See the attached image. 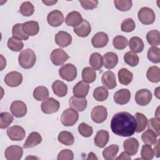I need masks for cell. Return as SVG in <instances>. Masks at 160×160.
Returning <instances> with one entry per match:
<instances>
[{
  "instance_id": "13",
  "label": "cell",
  "mask_w": 160,
  "mask_h": 160,
  "mask_svg": "<svg viewBox=\"0 0 160 160\" xmlns=\"http://www.w3.org/2000/svg\"><path fill=\"white\" fill-rule=\"evenodd\" d=\"M47 21L50 26L52 27H58L63 23L64 18L61 11L59 10H54L48 14Z\"/></svg>"
},
{
  "instance_id": "32",
  "label": "cell",
  "mask_w": 160,
  "mask_h": 160,
  "mask_svg": "<svg viewBox=\"0 0 160 160\" xmlns=\"http://www.w3.org/2000/svg\"><path fill=\"white\" fill-rule=\"evenodd\" d=\"M33 97L37 101H44L49 97V91L44 86H38L33 91Z\"/></svg>"
},
{
  "instance_id": "25",
  "label": "cell",
  "mask_w": 160,
  "mask_h": 160,
  "mask_svg": "<svg viewBox=\"0 0 160 160\" xmlns=\"http://www.w3.org/2000/svg\"><path fill=\"white\" fill-rule=\"evenodd\" d=\"M109 139V132L105 130H100L97 132L94 137V144L97 147L102 148L107 144Z\"/></svg>"
},
{
  "instance_id": "41",
  "label": "cell",
  "mask_w": 160,
  "mask_h": 160,
  "mask_svg": "<svg viewBox=\"0 0 160 160\" xmlns=\"http://www.w3.org/2000/svg\"><path fill=\"white\" fill-rule=\"evenodd\" d=\"M109 95L108 91L102 86L96 88L93 91V98L98 101H105Z\"/></svg>"
},
{
  "instance_id": "40",
  "label": "cell",
  "mask_w": 160,
  "mask_h": 160,
  "mask_svg": "<svg viewBox=\"0 0 160 160\" xmlns=\"http://www.w3.org/2000/svg\"><path fill=\"white\" fill-rule=\"evenodd\" d=\"M7 45L10 50L15 52L20 51L24 47L23 42L20 39H18L13 36L8 39Z\"/></svg>"
},
{
  "instance_id": "54",
  "label": "cell",
  "mask_w": 160,
  "mask_h": 160,
  "mask_svg": "<svg viewBox=\"0 0 160 160\" xmlns=\"http://www.w3.org/2000/svg\"><path fill=\"white\" fill-rule=\"evenodd\" d=\"M79 2L81 4V6L85 9H93L96 8L98 5V1L90 0V1H79Z\"/></svg>"
},
{
  "instance_id": "23",
  "label": "cell",
  "mask_w": 160,
  "mask_h": 160,
  "mask_svg": "<svg viewBox=\"0 0 160 160\" xmlns=\"http://www.w3.org/2000/svg\"><path fill=\"white\" fill-rule=\"evenodd\" d=\"M89 89V85L87 82L81 81L74 86L72 92L74 96L78 98H85L88 94Z\"/></svg>"
},
{
  "instance_id": "56",
  "label": "cell",
  "mask_w": 160,
  "mask_h": 160,
  "mask_svg": "<svg viewBox=\"0 0 160 160\" xmlns=\"http://www.w3.org/2000/svg\"><path fill=\"white\" fill-rule=\"evenodd\" d=\"M131 159V156L125 151L121 152V154L118 158H116V159H117V160H119V159L120 160L121 159H123V160L128 159V160H129V159Z\"/></svg>"
},
{
  "instance_id": "43",
  "label": "cell",
  "mask_w": 160,
  "mask_h": 160,
  "mask_svg": "<svg viewBox=\"0 0 160 160\" xmlns=\"http://www.w3.org/2000/svg\"><path fill=\"white\" fill-rule=\"evenodd\" d=\"M148 58L153 63H159L160 62V49L156 46L149 48L148 51Z\"/></svg>"
},
{
  "instance_id": "44",
  "label": "cell",
  "mask_w": 160,
  "mask_h": 160,
  "mask_svg": "<svg viewBox=\"0 0 160 160\" xmlns=\"http://www.w3.org/2000/svg\"><path fill=\"white\" fill-rule=\"evenodd\" d=\"M22 24L18 23L14 25L12 29V32L13 37L20 39V40H27L29 38V36L26 34L22 28Z\"/></svg>"
},
{
  "instance_id": "20",
  "label": "cell",
  "mask_w": 160,
  "mask_h": 160,
  "mask_svg": "<svg viewBox=\"0 0 160 160\" xmlns=\"http://www.w3.org/2000/svg\"><path fill=\"white\" fill-rule=\"evenodd\" d=\"M116 104L123 105L127 104L131 98V92L128 89H121L115 92L113 96Z\"/></svg>"
},
{
  "instance_id": "28",
  "label": "cell",
  "mask_w": 160,
  "mask_h": 160,
  "mask_svg": "<svg viewBox=\"0 0 160 160\" xmlns=\"http://www.w3.org/2000/svg\"><path fill=\"white\" fill-rule=\"evenodd\" d=\"M52 89L54 94L58 97H64L67 94L68 86L61 81H55L52 84Z\"/></svg>"
},
{
  "instance_id": "14",
  "label": "cell",
  "mask_w": 160,
  "mask_h": 160,
  "mask_svg": "<svg viewBox=\"0 0 160 160\" xmlns=\"http://www.w3.org/2000/svg\"><path fill=\"white\" fill-rule=\"evenodd\" d=\"M12 115L16 118H22L26 114L27 107L26 104L21 101H14L10 106Z\"/></svg>"
},
{
  "instance_id": "1",
  "label": "cell",
  "mask_w": 160,
  "mask_h": 160,
  "mask_svg": "<svg viewBox=\"0 0 160 160\" xmlns=\"http://www.w3.org/2000/svg\"><path fill=\"white\" fill-rule=\"evenodd\" d=\"M110 125L112 132L115 134L129 137L136 131V120L128 112H119L113 116Z\"/></svg>"
},
{
  "instance_id": "50",
  "label": "cell",
  "mask_w": 160,
  "mask_h": 160,
  "mask_svg": "<svg viewBox=\"0 0 160 160\" xmlns=\"http://www.w3.org/2000/svg\"><path fill=\"white\" fill-rule=\"evenodd\" d=\"M154 155L153 149L150 145L144 144L142 146L141 151V156L142 159L151 160L154 158Z\"/></svg>"
},
{
  "instance_id": "60",
  "label": "cell",
  "mask_w": 160,
  "mask_h": 160,
  "mask_svg": "<svg viewBox=\"0 0 160 160\" xmlns=\"http://www.w3.org/2000/svg\"><path fill=\"white\" fill-rule=\"evenodd\" d=\"M156 112H159V107L157 108V109H156ZM155 114L156 115V118H159V113H158V114Z\"/></svg>"
},
{
  "instance_id": "33",
  "label": "cell",
  "mask_w": 160,
  "mask_h": 160,
  "mask_svg": "<svg viewBox=\"0 0 160 160\" xmlns=\"http://www.w3.org/2000/svg\"><path fill=\"white\" fill-rule=\"evenodd\" d=\"M82 79L87 83L93 82L96 79L95 70L90 67L84 68L82 71Z\"/></svg>"
},
{
  "instance_id": "31",
  "label": "cell",
  "mask_w": 160,
  "mask_h": 160,
  "mask_svg": "<svg viewBox=\"0 0 160 160\" xmlns=\"http://www.w3.org/2000/svg\"><path fill=\"white\" fill-rule=\"evenodd\" d=\"M119 151V146L116 144H111L106 147L102 151V156L106 160H113L116 159Z\"/></svg>"
},
{
  "instance_id": "55",
  "label": "cell",
  "mask_w": 160,
  "mask_h": 160,
  "mask_svg": "<svg viewBox=\"0 0 160 160\" xmlns=\"http://www.w3.org/2000/svg\"><path fill=\"white\" fill-rule=\"evenodd\" d=\"M154 154L156 156V157L159 158V139H157L156 142L155 143V146L154 148Z\"/></svg>"
},
{
  "instance_id": "57",
  "label": "cell",
  "mask_w": 160,
  "mask_h": 160,
  "mask_svg": "<svg viewBox=\"0 0 160 160\" xmlns=\"http://www.w3.org/2000/svg\"><path fill=\"white\" fill-rule=\"evenodd\" d=\"M58 2V1H42V2L45 4L46 6H52L54 4H56Z\"/></svg>"
},
{
  "instance_id": "16",
  "label": "cell",
  "mask_w": 160,
  "mask_h": 160,
  "mask_svg": "<svg viewBox=\"0 0 160 160\" xmlns=\"http://www.w3.org/2000/svg\"><path fill=\"white\" fill-rule=\"evenodd\" d=\"M139 142L134 138H131L126 139L123 142V148L129 156L135 155L139 149Z\"/></svg>"
},
{
  "instance_id": "59",
  "label": "cell",
  "mask_w": 160,
  "mask_h": 160,
  "mask_svg": "<svg viewBox=\"0 0 160 160\" xmlns=\"http://www.w3.org/2000/svg\"><path fill=\"white\" fill-rule=\"evenodd\" d=\"M159 88L158 87V88H157L156 89V90H155V91H154V94L156 95V96L157 97V98H159Z\"/></svg>"
},
{
  "instance_id": "36",
  "label": "cell",
  "mask_w": 160,
  "mask_h": 160,
  "mask_svg": "<svg viewBox=\"0 0 160 160\" xmlns=\"http://www.w3.org/2000/svg\"><path fill=\"white\" fill-rule=\"evenodd\" d=\"M146 76L152 82H158L160 81V69L156 66L150 67L147 71Z\"/></svg>"
},
{
  "instance_id": "9",
  "label": "cell",
  "mask_w": 160,
  "mask_h": 160,
  "mask_svg": "<svg viewBox=\"0 0 160 160\" xmlns=\"http://www.w3.org/2000/svg\"><path fill=\"white\" fill-rule=\"evenodd\" d=\"M51 60L56 66L62 65L68 59L69 56L62 49L60 48L54 49L51 54Z\"/></svg>"
},
{
  "instance_id": "37",
  "label": "cell",
  "mask_w": 160,
  "mask_h": 160,
  "mask_svg": "<svg viewBox=\"0 0 160 160\" xmlns=\"http://www.w3.org/2000/svg\"><path fill=\"white\" fill-rule=\"evenodd\" d=\"M157 135L151 130L148 129L145 131L141 135V139L145 144L150 146L155 144L157 141Z\"/></svg>"
},
{
  "instance_id": "26",
  "label": "cell",
  "mask_w": 160,
  "mask_h": 160,
  "mask_svg": "<svg viewBox=\"0 0 160 160\" xmlns=\"http://www.w3.org/2000/svg\"><path fill=\"white\" fill-rule=\"evenodd\" d=\"M42 141V137L38 132H32L27 138L25 142L24 143L23 148H33L38 144H40Z\"/></svg>"
},
{
  "instance_id": "39",
  "label": "cell",
  "mask_w": 160,
  "mask_h": 160,
  "mask_svg": "<svg viewBox=\"0 0 160 160\" xmlns=\"http://www.w3.org/2000/svg\"><path fill=\"white\" fill-rule=\"evenodd\" d=\"M136 129L137 132H142L146 127L148 124L147 118L142 113H136Z\"/></svg>"
},
{
  "instance_id": "4",
  "label": "cell",
  "mask_w": 160,
  "mask_h": 160,
  "mask_svg": "<svg viewBox=\"0 0 160 160\" xmlns=\"http://www.w3.org/2000/svg\"><path fill=\"white\" fill-rule=\"evenodd\" d=\"M79 118L78 113L72 108H68L61 114V122L65 126H72L75 124Z\"/></svg>"
},
{
  "instance_id": "58",
  "label": "cell",
  "mask_w": 160,
  "mask_h": 160,
  "mask_svg": "<svg viewBox=\"0 0 160 160\" xmlns=\"http://www.w3.org/2000/svg\"><path fill=\"white\" fill-rule=\"evenodd\" d=\"M98 159V158L96 157V156H95V154L93 153V152H90L89 154V156H88V159Z\"/></svg>"
},
{
  "instance_id": "34",
  "label": "cell",
  "mask_w": 160,
  "mask_h": 160,
  "mask_svg": "<svg viewBox=\"0 0 160 160\" xmlns=\"http://www.w3.org/2000/svg\"><path fill=\"white\" fill-rule=\"evenodd\" d=\"M89 64L94 70H99L103 65L101 55L98 52H93L89 58Z\"/></svg>"
},
{
  "instance_id": "5",
  "label": "cell",
  "mask_w": 160,
  "mask_h": 160,
  "mask_svg": "<svg viewBox=\"0 0 160 160\" xmlns=\"http://www.w3.org/2000/svg\"><path fill=\"white\" fill-rule=\"evenodd\" d=\"M138 16L140 22L145 25L152 24L156 18L153 10L148 7H144L140 9L138 11Z\"/></svg>"
},
{
  "instance_id": "29",
  "label": "cell",
  "mask_w": 160,
  "mask_h": 160,
  "mask_svg": "<svg viewBox=\"0 0 160 160\" xmlns=\"http://www.w3.org/2000/svg\"><path fill=\"white\" fill-rule=\"evenodd\" d=\"M118 76L119 82L125 86H127L131 82L133 77L132 73L126 68H122L119 69Z\"/></svg>"
},
{
  "instance_id": "11",
  "label": "cell",
  "mask_w": 160,
  "mask_h": 160,
  "mask_svg": "<svg viewBox=\"0 0 160 160\" xmlns=\"http://www.w3.org/2000/svg\"><path fill=\"white\" fill-rule=\"evenodd\" d=\"M22 148L17 145L8 147L4 152L5 158L8 160H19L22 158Z\"/></svg>"
},
{
  "instance_id": "48",
  "label": "cell",
  "mask_w": 160,
  "mask_h": 160,
  "mask_svg": "<svg viewBox=\"0 0 160 160\" xmlns=\"http://www.w3.org/2000/svg\"><path fill=\"white\" fill-rule=\"evenodd\" d=\"M115 7L121 11H128L132 7L131 0H116L114 1Z\"/></svg>"
},
{
  "instance_id": "17",
  "label": "cell",
  "mask_w": 160,
  "mask_h": 160,
  "mask_svg": "<svg viewBox=\"0 0 160 160\" xmlns=\"http://www.w3.org/2000/svg\"><path fill=\"white\" fill-rule=\"evenodd\" d=\"M55 42L59 47L65 48L71 44L72 36L68 32L61 31L55 35Z\"/></svg>"
},
{
  "instance_id": "35",
  "label": "cell",
  "mask_w": 160,
  "mask_h": 160,
  "mask_svg": "<svg viewBox=\"0 0 160 160\" xmlns=\"http://www.w3.org/2000/svg\"><path fill=\"white\" fill-rule=\"evenodd\" d=\"M58 141L60 143L66 146L72 145L74 142V138L72 134L69 131H61L58 135Z\"/></svg>"
},
{
  "instance_id": "19",
  "label": "cell",
  "mask_w": 160,
  "mask_h": 160,
  "mask_svg": "<svg viewBox=\"0 0 160 160\" xmlns=\"http://www.w3.org/2000/svg\"><path fill=\"white\" fill-rule=\"evenodd\" d=\"M101 81L102 85L109 89H114L117 85L116 76L114 73L111 71H107L102 74Z\"/></svg>"
},
{
  "instance_id": "38",
  "label": "cell",
  "mask_w": 160,
  "mask_h": 160,
  "mask_svg": "<svg viewBox=\"0 0 160 160\" xmlns=\"http://www.w3.org/2000/svg\"><path fill=\"white\" fill-rule=\"evenodd\" d=\"M146 39L148 43L152 46H156L160 44V32L158 30H151L146 34Z\"/></svg>"
},
{
  "instance_id": "8",
  "label": "cell",
  "mask_w": 160,
  "mask_h": 160,
  "mask_svg": "<svg viewBox=\"0 0 160 160\" xmlns=\"http://www.w3.org/2000/svg\"><path fill=\"white\" fill-rule=\"evenodd\" d=\"M60 108L58 101L53 98H49L44 100L41 104V110L45 114H52L57 112Z\"/></svg>"
},
{
  "instance_id": "18",
  "label": "cell",
  "mask_w": 160,
  "mask_h": 160,
  "mask_svg": "<svg viewBox=\"0 0 160 160\" xmlns=\"http://www.w3.org/2000/svg\"><path fill=\"white\" fill-rule=\"evenodd\" d=\"M109 38L106 33L99 32L96 33L91 39V43L96 48H101L106 46L108 42Z\"/></svg>"
},
{
  "instance_id": "53",
  "label": "cell",
  "mask_w": 160,
  "mask_h": 160,
  "mask_svg": "<svg viewBox=\"0 0 160 160\" xmlns=\"http://www.w3.org/2000/svg\"><path fill=\"white\" fill-rule=\"evenodd\" d=\"M74 158V154L72 151L68 149L62 150L58 155L57 159L58 160L67 159V160H72Z\"/></svg>"
},
{
  "instance_id": "46",
  "label": "cell",
  "mask_w": 160,
  "mask_h": 160,
  "mask_svg": "<svg viewBox=\"0 0 160 160\" xmlns=\"http://www.w3.org/2000/svg\"><path fill=\"white\" fill-rule=\"evenodd\" d=\"M13 116L8 112H1L0 114V128L5 129L8 128L13 121Z\"/></svg>"
},
{
  "instance_id": "7",
  "label": "cell",
  "mask_w": 160,
  "mask_h": 160,
  "mask_svg": "<svg viewBox=\"0 0 160 160\" xmlns=\"http://www.w3.org/2000/svg\"><path fill=\"white\" fill-rule=\"evenodd\" d=\"M152 97V93L149 90L147 89H141L136 92L135 101L139 106H146L151 102Z\"/></svg>"
},
{
  "instance_id": "2",
  "label": "cell",
  "mask_w": 160,
  "mask_h": 160,
  "mask_svg": "<svg viewBox=\"0 0 160 160\" xmlns=\"http://www.w3.org/2000/svg\"><path fill=\"white\" fill-rule=\"evenodd\" d=\"M36 60L35 52L29 48L22 51L18 57V62L20 66L26 69L32 68L36 62Z\"/></svg>"
},
{
  "instance_id": "49",
  "label": "cell",
  "mask_w": 160,
  "mask_h": 160,
  "mask_svg": "<svg viewBox=\"0 0 160 160\" xmlns=\"http://www.w3.org/2000/svg\"><path fill=\"white\" fill-rule=\"evenodd\" d=\"M148 129L153 131L158 137L159 136V131H160V121L159 118H152L147 124Z\"/></svg>"
},
{
  "instance_id": "42",
  "label": "cell",
  "mask_w": 160,
  "mask_h": 160,
  "mask_svg": "<svg viewBox=\"0 0 160 160\" xmlns=\"http://www.w3.org/2000/svg\"><path fill=\"white\" fill-rule=\"evenodd\" d=\"M124 62L131 67L136 66L139 63V57L138 56L132 51H128L124 55Z\"/></svg>"
},
{
  "instance_id": "51",
  "label": "cell",
  "mask_w": 160,
  "mask_h": 160,
  "mask_svg": "<svg viewBox=\"0 0 160 160\" xmlns=\"http://www.w3.org/2000/svg\"><path fill=\"white\" fill-rule=\"evenodd\" d=\"M78 131L79 134L83 137L88 138L92 135L93 132V129L92 126H89L85 122H81L78 126Z\"/></svg>"
},
{
  "instance_id": "10",
  "label": "cell",
  "mask_w": 160,
  "mask_h": 160,
  "mask_svg": "<svg viewBox=\"0 0 160 160\" xmlns=\"http://www.w3.org/2000/svg\"><path fill=\"white\" fill-rule=\"evenodd\" d=\"M7 134L12 141H22L26 136L25 130L20 126H13L7 129Z\"/></svg>"
},
{
  "instance_id": "3",
  "label": "cell",
  "mask_w": 160,
  "mask_h": 160,
  "mask_svg": "<svg viewBox=\"0 0 160 160\" xmlns=\"http://www.w3.org/2000/svg\"><path fill=\"white\" fill-rule=\"evenodd\" d=\"M59 74L62 79L67 81H72L77 76V69L73 64L68 63L59 68Z\"/></svg>"
},
{
  "instance_id": "15",
  "label": "cell",
  "mask_w": 160,
  "mask_h": 160,
  "mask_svg": "<svg viewBox=\"0 0 160 160\" xmlns=\"http://www.w3.org/2000/svg\"><path fill=\"white\" fill-rule=\"evenodd\" d=\"M69 104L71 108L76 111L82 112L86 108L88 102L85 98H78L74 96L70 98Z\"/></svg>"
},
{
  "instance_id": "22",
  "label": "cell",
  "mask_w": 160,
  "mask_h": 160,
  "mask_svg": "<svg viewBox=\"0 0 160 160\" xmlns=\"http://www.w3.org/2000/svg\"><path fill=\"white\" fill-rule=\"evenodd\" d=\"M103 66L108 69L114 68L118 62V57L117 54L113 52H108L104 54L103 58Z\"/></svg>"
},
{
  "instance_id": "24",
  "label": "cell",
  "mask_w": 160,
  "mask_h": 160,
  "mask_svg": "<svg viewBox=\"0 0 160 160\" xmlns=\"http://www.w3.org/2000/svg\"><path fill=\"white\" fill-rule=\"evenodd\" d=\"M22 28L26 34L31 36L36 35L39 31V24L35 21H30L24 22L22 24Z\"/></svg>"
},
{
  "instance_id": "30",
  "label": "cell",
  "mask_w": 160,
  "mask_h": 160,
  "mask_svg": "<svg viewBox=\"0 0 160 160\" xmlns=\"http://www.w3.org/2000/svg\"><path fill=\"white\" fill-rule=\"evenodd\" d=\"M129 47L132 52L135 53H139L142 51L144 44L142 40L138 36H134L132 37L129 40Z\"/></svg>"
},
{
  "instance_id": "52",
  "label": "cell",
  "mask_w": 160,
  "mask_h": 160,
  "mask_svg": "<svg viewBox=\"0 0 160 160\" xmlns=\"http://www.w3.org/2000/svg\"><path fill=\"white\" fill-rule=\"evenodd\" d=\"M136 27L135 22L134 20L131 18H128L124 19L121 23V30L123 32H129L132 31Z\"/></svg>"
},
{
  "instance_id": "27",
  "label": "cell",
  "mask_w": 160,
  "mask_h": 160,
  "mask_svg": "<svg viewBox=\"0 0 160 160\" xmlns=\"http://www.w3.org/2000/svg\"><path fill=\"white\" fill-rule=\"evenodd\" d=\"M82 21L81 14L78 11H71L67 15L65 19V22L68 26L75 27L79 24Z\"/></svg>"
},
{
  "instance_id": "45",
  "label": "cell",
  "mask_w": 160,
  "mask_h": 160,
  "mask_svg": "<svg viewBox=\"0 0 160 160\" xmlns=\"http://www.w3.org/2000/svg\"><path fill=\"white\" fill-rule=\"evenodd\" d=\"M34 11V7L33 4L29 1H25L22 3L19 8L20 13L24 16H31Z\"/></svg>"
},
{
  "instance_id": "47",
  "label": "cell",
  "mask_w": 160,
  "mask_h": 160,
  "mask_svg": "<svg viewBox=\"0 0 160 160\" xmlns=\"http://www.w3.org/2000/svg\"><path fill=\"white\" fill-rule=\"evenodd\" d=\"M128 41L126 38L122 36H116L112 41V44L114 48L117 49H123L126 48Z\"/></svg>"
},
{
  "instance_id": "21",
  "label": "cell",
  "mask_w": 160,
  "mask_h": 160,
  "mask_svg": "<svg viewBox=\"0 0 160 160\" xmlns=\"http://www.w3.org/2000/svg\"><path fill=\"white\" fill-rule=\"evenodd\" d=\"M91 26L90 23L85 19H82L81 22L74 27V32L79 37H87L91 32Z\"/></svg>"
},
{
  "instance_id": "6",
  "label": "cell",
  "mask_w": 160,
  "mask_h": 160,
  "mask_svg": "<svg viewBox=\"0 0 160 160\" xmlns=\"http://www.w3.org/2000/svg\"><path fill=\"white\" fill-rule=\"evenodd\" d=\"M91 116L92 120L96 123L103 122L108 116L106 108L103 106H95L91 111Z\"/></svg>"
},
{
  "instance_id": "12",
  "label": "cell",
  "mask_w": 160,
  "mask_h": 160,
  "mask_svg": "<svg viewBox=\"0 0 160 160\" xmlns=\"http://www.w3.org/2000/svg\"><path fill=\"white\" fill-rule=\"evenodd\" d=\"M4 82L9 87H17L22 83V76L18 71H11L6 75Z\"/></svg>"
}]
</instances>
